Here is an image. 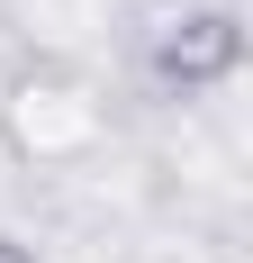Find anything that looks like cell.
I'll return each mask as SVG.
<instances>
[{"instance_id":"1","label":"cell","mask_w":253,"mask_h":263,"mask_svg":"<svg viewBox=\"0 0 253 263\" xmlns=\"http://www.w3.org/2000/svg\"><path fill=\"white\" fill-rule=\"evenodd\" d=\"M235 64H244V27H235V9H217V0H181V9L154 18V82H163V91H217Z\"/></svg>"}]
</instances>
